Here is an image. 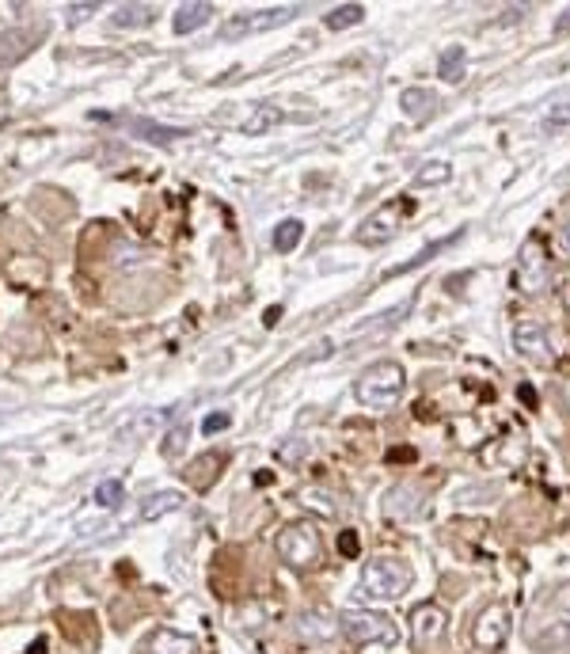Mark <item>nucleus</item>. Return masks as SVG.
<instances>
[{
	"instance_id": "72a5a7b5",
	"label": "nucleus",
	"mask_w": 570,
	"mask_h": 654,
	"mask_svg": "<svg viewBox=\"0 0 570 654\" xmlns=\"http://www.w3.org/2000/svg\"><path fill=\"white\" fill-rule=\"evenodd\" d=\"M559 244H563V251H570V221L559 229Z\"/></svg>"
},
{
	"instance_id": "f257e3e1",
	"label": "nucleus",
	"mask_w": 570,
	"mask_h": 654,
	"mask_svg": "<svg viewBox=\"0 0 570 654\" xmlns=\"http://www.w3.org/2000/svg\"><path fill=\"white\" fill-rule=\"evenodd\" d=\"M525 643L540 654H555L570 647V582L555 586L551 597H544L532 609L525 624Z\"/></svg>"
},
{
	"instance_id": "c85d7f7f",
	"label": "nucleus",
	"mask_w": 570,
	"mask_h": 654,
	"mask_svg": "<svg viewBox=\"0 0 570 654\" xmlns=\"http://www.w3.org/2000/svg\"><path fill=\"white\" fill-rule=\"evenodd\" d=\"M187 438H190V430H187V426H179V430H171V434H168V442H164V457H179V449L187 445Z\"/></svg>"
},
{
	"instance_id": "6e6552de",
	"label": "nucleus",
	"mask_w": 570,
	"mask_h": 654,
	"mask_svg": "<svg viewBox=\"0 0 570 654\" xmlns=\"http://www.w3.org/2000/svg\"><path fill=\"white\" fill-rule=\"evenodd\" d=\"M339 632L354 643H396V624L380 613H361V609H350V613L339 616Z\"/></svg>"
},
{
	"instance_id": "f8f14e48",
	"label": "nucleus",
	"mask_w": 570,
	"mask_h": 654,
	"mask_svg": "<svg viewBox=\"0 0 570 654\" xmlns=\"http://www.w3.org/2000/svg\"><path fill=\"white\" fill-rule=\"evenodd\" d=\"M46 39V23L31 27H12V31H0V69H12L19 61L35 50V42Z\"/></svg>"
},
{
	"instance_id": "7ed1b4c3",
	"label": "nucleus",
	"mask_w": 570,
	"mask_h": 654,
	"mask_svg": "<svg viewBox=\"0 0 570 654\" xmlns=\"http://www.w3.org/2000/svg\"><path fill=\"white\" fill-rule=\"evenodd\" d=\"M403 388H407V377H403V369L396 362H373V366L361 369L358 385H354V396H358L365 407H384L399 404V396H403Z\"/></svg>"
},
{
	"instance_id": "0eeeda50",
	"label": "nucleus",
	"mask_w": 570,
	"mask_h": 654,
	"mask_svg": "<svg viewBox=\"0 0 570 654\" xmlns=\"http://www.w3.org/2000/svg\"><path fill=\"white\" fill-rule=\"evenodd\" d=\"M513 632V620H510V609L502 605V601H494V605H487L483 613L475 616L472 624V643L479 647V651H502L506 647V639H510Z\"/></svg>"
},
{
	"instance_id": "393cba45",
	"label": "nucleus",
	"mask_w": 570,
	"mask_h": 654,
	"mask_svg": "<svg viewBox=\"0 0 570 654\" xmlns=\"http://www.w3.org/2000/svg\"><path fill=\"white\" fill-rule=\"evenodd\" d=\"M126 502V483L122 480H103L95 487V506H103V510H118Z\"/></svg>"
},
{
	"instance_id": "9b49d317",
	"label": "nucleus",
	"mask_w": 570,
	"mask_h": 654,
	"mask_svg": "<svg viewBox=\"0 0 570 654\" xmlns=\"http://www.w3.org/2000/svg\"><path fill=\"white\" fill-rule=\"evenodd\" d=\"M297 16V8H263V12H247V16H232L225 23V39H240V35H259V31H270V27H282Z\"/></svg>"
},
{
	"instance_id": "423d86ee",
	"label": "nucleus",
	"mask_w": 570,
	"mask_h": 654,
	"mask_svg": "<svg viewBox=\"0 0 570 654\" xmlns=\"http://www.w3.org/2000/svg\"><path fill=\"white\" fill-rule=\"evenodd\" d=\"M183 506V495L179 491H156V495H145L141 502H133V510L126 518L111 521V525H103L99 533H122V529H133V525H149V521H160L164 514H175Z\"/></svg>"
},
{
	"instance_id": "a211bd4d",
	"label": "nucleus",
	"mask_w": 570,
	"mask_h": 654,
	"mask_svg": "<svg viewBox=\"0 0 570 654\" xmlns=\"http://www.w3.org/2000/svg\"><path fill=\"white\" fill-rule=\"evenodd\" d=\"M221 468H225V457L221 453H206V457H198V461L187 468V480L190 487H198V491H206L209 483L221 476Z\"/></svg>"
},
{
	"instance_id": "473e14b6",
	"label": "nucleus",
	"mask_w": 570,
	"mask_h": 654,
	"mask_svg": "<svg viewBox=\"0 0 570 654\" xmlns=\"http://www.w3.org/2000/svg\"><path fill=\"white\" fill-rule=\"evenodd\" d=\"M567 31H570V8L555 20V35H567Z\"/></svg>"
},
{
	"instance_id": "c756f323",
	"label": "nucleus",
	"mask_w": 570,
	"mask_h": 654,
	"mask_svg": "<svg viewBox=\"0 0 570 654\" xmlns=\"http://www.w3.org/2000/svg\"><path fill=\"white\" fill-rule=\"evenodd\" d=\"M65 12H69V20L73 23H80V20H88V16H92V12H99V4H69V8H65Z\"/></svg>"
},
{
	"instance_id": "2eb2a0df",
	"label": "nucleus",
	"mask_w": 570,
	"mask_h": 654,
	"mask_svg": "<svg viewBox=\"0 0 570 654\" xmlns=\"http://www.w3.org/2000/svg\"><path fill=\"white\" fill-rule=\"evenodd\" d=\"M399 107H403V115L411 118V122H426V118H434V111H437V96L434 92H426V88H407V92L399 96Z\"/></svg>"
},
{
	"instance_id": "4be33fe9",
	"label": "nucleus",
	"mask_w": 570,
	"mask_h": 654,
	"mask_svg": "<svg viewBox=\"0 0 570 654\" xmlns=\"http://www.w3.org/2000/svg\"><path fill=\"white\" fill-rule=\"evenodd\" d=\"M156 20V4H122L114 12V27H149Z\"/></svg>"
},
{
	"instance_id": "aec40b11",
	"label": "nucleus",
	"mask_w": 570,
	"mask_h": 654,
	"mask_svg": "<svg viewBox=\"0 0 570 654\" xmlns=\"http://www.w3.org/2000/svg\"><path fill=\"white\" fill-rule=\"evenodd\" d=\"M464 73H468V50H464V46L441 50V58H437V77L449 80V84H460Z\"/></svg>"
},
{
	"instance_id": "39448f33",
	"label": "nucleus",
	"mask_w": 570,
	"mask_h": 654,
	"mask_svg": "<svg viewBox=\"0 0 570 654\" xmlns=\"http://www.w3.org/2000/svg\"><path fill=\"white\" fill-rule=\"evenodd\" d=\"M513 350L532 362V366H551L555 358H559V350H555V339H551V331L540 320H517L513 324Z\"/></svg>"
},
{
	"instance_id": "f3484780",
	"label": "nucleus",
	"mask_w": 570,
	"mask_h": 654,
	"mask_svg": "<svg viewBox=\"0 0 570 654\" xmlns=\"http://www.w3.org/2000/svg\"><path fill=\"white\" fill-rule=\"evenodd\" d=\"M213 16V4H202V0H194V4H179V12H175V35H190V31H198L202 23H209Z\"/></svg>"
},
{
	"instance_id": "6ab92c4d",
	"label": "nucleus",
	"mask_w": 570,
	"mask_h": 654,
	"mask_svg": "<svg viewBox=\"0 0 570 654\" xmlns=\"http://www.w3.org/2000/svg\"><path fill=\"white\" fill-rule=\"evenodd\" d=\"M278 122H282V111L270 107V103H259V107L240 122V130H244V137H263V134H270Z\"/></svg>"
},
{
	"instance_id": "1a4fd4ad",
	"label": "nucleus",
	"mask_w": 570,
	"mask_h": 654,
	"mask_svg": "<svg viewBox=\"0 0 570 654\" xmlns=\"http://www.w3.org/2000/svg\"><path fill=\"white\" fill-rule=\"evenodd\" d=\"M548 274H551L548 251H544L540 240H529V244L521 248V259H517L513 286L521 289L525 297H536V293H544V286H548Z\"/></svg>"
},
{
	"instance_id": "a878e982",
	"label": "nucleus",
	"mask_w": 570,
	"mask_h": 654,
	"mask_svg": "<svg viewBox=\"0 0 570 654\" xmlns=\"http://www.w3.org/2000/svg\"><path fill=\"white\" fill-rule=\"evenodd\" d=\"M365 20V8L361 4H339V8H331V16H327V27L331 31H346V27H354V23Z\"/></svg>"
},
{
	"instance_id": "cd10ccee",
	"label": "nucleus",
	"mask_w": 570,
	"mask_h": 654,
	"mask_svg": "<svg viewBox=\"0 0 570 654\" xmlns=\"http://www.w3.org/2000/svg\"><path fill=\"white\" fill-rule=\"evenodd\" d=\"M567 126H570V103H555L548 111V118H544V130L555 134V130H567Z\"/></svg>"
},
{
	"instance_id": "7c9ffc66",
	"label": "nucleus",
	"mask_w": 570,
	"mask_h": 654,
	"mask_svg": "<svg viewBox=\"0 0 570 654\" xmlns=\"http://www.w3.org/2000/svg\"><path fill=\"white\" fill-rule=\"evenodd\" d=\"M228 423H232L228 415H209L206 423H202V430H206V434H217V430H228Z\"/></svg>"
},
{
	"instance_id": "5701e85b",
	"label": "nucleus",
	"mask_w": 570,
	"mask_h": 654,
	"mask_svg": "<svg viewBox=\"0 0 570 654\" xmlns=\"http://www.w3.org/2000/svg\"><path fill=\"white\" fill-rule=\"evenodd\" d=\"M137 134H145V141H156V145H168L175 137H187V130H175V126H160V122H141V118H133L130 122Z\"/></svg>"
},
{
	"instance_id": "f03ea898",
	"label": "nucleus",
	"mask_w": 570,
	"mask_h": 654,
	"mask_svg": "<svg viewBox=\"0 0 570 654\" xmlns=\"http://www.w3.org/2000/svg\"><path fill=\"white\" fill-rule=\"evenodd\" d=\"M411 582H415V571L403 559H392V556L373 559L361 571L358 597H365V601H399V597L411 590Z\"/></svg>"
},
{
	"instance_id": "412c9836",
	"label": "nucleus",
	"mask_w": 570,
	"mask_h": 654,
	"mask_svg": "<svg viewBox=\"0 0 570 654\" xmlns=\"http://www.w3.org/2000/svg\"><path fill=\"white\" fill-rule=\"evenodd\" d=\"M339 632V620L327 613H304L301 616V635L304 639H312V643H323V639H331V635Z\"/></svg>"
},
{
	"instance_id": "f704fd0d",
	"label": "nucleus",
	"mask_w": 570,
	"mask_h": 654,
	"mask_svg": "<svg viewBox=\"0 0 570 654\" xmlns=\"http://www.w3.org/2000/svg\"><path fill=\"white\" fill-rule=\"evenodd\" d=\"M563 305H567V312H570V282L563 286Z\"/></svg>"
},
{
	"instance_id": "2f4dec72",
	"label": "nucleus",
	"mask_w": 570,
	"mask_h": 654,
	"mask_svg": "<svg viewBox=\"0 0 570 654\" xmlns=\"http://www.w3.org/2000/svg\"><path fill=\"white\" fill-rule=\"evenodd\" d=\"M339 548H342V556H358V537H354V533H342Z\"/></svg>"
},
{
	"instance_id": "dca6fc26",
	"label": "nucleus",
	"mask_w": 570,
	"mask_h": 654,
	"mask_svg": "<svg viewBox=\"0 0 570 654\" xmlns=\"http://www.w3.org/2000/svg\"><path fill=\"white\" fill-rule=\"evenodd\" d=\"M149 654H198V643L183 632L160 628V632L149 639Z\"/></svg>"
},
{
	"instance_id": "bb28decb",
	"label": "nucleus",
	"mask_w": 570,
	"mask_h": 654,
	"mask_svg": "<svg viewBox=\"0 0 570 654\" xmlns=\"http://www.w3.org/2000/svg\"><path fill=\"white\" fill-rule=\"evenodd\" d=\"M449 175H453V168H449L445 160H434V164H426V168L415 175V183L418 187H437V183H449Z\"/></svg>"
},
{
	"instance_id": "ddd939ff",
	"label": "nucleus",
	"mask_w": 570,
	"mask_h": 654,
	"mask_svg": "<svg viewBox=\"0 0 570 654\" xmlns=\"http://www.w3.org/2000/svg\"><path fill=\"white\" fill-rule=\"evenodd\" d=\"M426 510V495L418 491L415 483H399L384 495V514L392 521H411Z\"/></svg>"
},
{
	"instance_id": "b1692460",
	"label": "nucleus",
	"mask_w": 570,
	"mask_h": 654,
	"mask_svg": "<svg viewBox=\"0 0 570 654\" xmlns=\"http://www.w3.org/2000/svg\"><path fill=\"white\" fill-rule=\"evenodd\" d=\"M301 236H304V225L297 221V217H289V221H282L278 229H274V251H293L297 244H301Z\"/></svg>"
},
{
	"instance_id": "4468645a",
	"label": "nucleus",
	"mask_w": 570,
	"mask_h": 654,
	"mask_svg": "<svg viewBox=\"0 0 570 654\" xmlns=\"http://www.w3.org/2000/svg\"><path fill=\"white\" fill-rule=\"evenodd\" d=\"M399 217H403V210H396V206H384V210H377L373 217H365V221H361L358 240H361V244H369V248L388 244V240L399 232Z\"/></svg>"
},
{
	"instance_id": "9d476101",
	"label": "nucleus",
	"mask_w": 570,
	"mask_h": 654,
	"mask_svg": "<svg viewBox=\"0 0 570 654\" xmlns=\"http://www.w3.org/2000/svg\"><path fill=\"white\" fill-rule=\"evenodd\" d=\"M449 632V616L441 605L434 601H426V605H418L415 613H411V639H415V651H434L437 643L445 639Z\"/></svg>"
},
{
	"instance_id": "20e7f679",
	"label": "nucleus",
	"mask_w": 570,
	"mask_h": 654,
	"mask_svg": "<svg viewBox=\"0 0 570 654\" xmlns=\"http://www.w3.org/2000/svg\"><path fill=\"white\" fill-rule=\"evenodd\" d=\"M274 552L282 556V563L289 567H297V571H308V567H316L323 556V544H320V533L308 525V521H293V525H285L278 540H274Z\"/></svg>"
}]
</instances>
